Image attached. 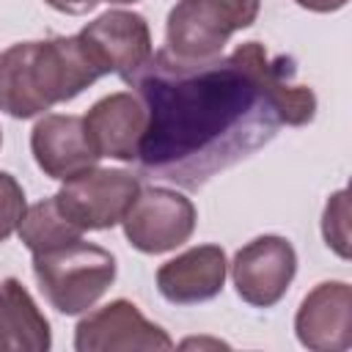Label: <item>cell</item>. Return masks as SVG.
Returning <instances> with one entry per match:
<instances>
[{"instance_id":"1","label":"cell","mask_w":352,"mask_h":352,"mask_svg":"<svg viewBox=\"0 0 352 352\" xmlns=\"http://www.w3.org/2000/svg\"><path fill=\"white\" fill-rule=\"evenodd\" d=\"M292 77V63L258 41L209 60H179L162 47L126 77L148 113L140 170L195 190L270 143L280 124L314 121L316 96Z\"/></svg>"},{"instance_id":"2","label":"cell","mask_w":352,"mask_h":352,"mask_svg":"<svg viewBox=\"0 0 352 352\" xmlns=\"http://www.w3.org/2000/svg\"><path fill=\"white\" fill-rule=\"evenodd\" d=\"M99 77L102 69L80 36L11 44L0 52V110L11 118H33L74 99Z\"/></svg>"},{"instance_id":"3","label":"cell","mask_w":352,"mask_h":352,"mask_svg":"<svg viewBox=\"0 0 352 352\" xmlns=\"http://www.w3.org/2000/svg\"><path fill=\"white\" fill-rule=\"evenodd\" d=\"M33 275L47 302L66 316L88 311L116 280V258L110 250L74 239L33 256Z\"/></svg>"},{"instance_id":"4","label":"cell","mask_w":352,"mask_h":352,"mask_svg":"<svg viewBox=\"0 0 352 352\" xmlns=\"http://www.w3.org/2000/svg\"><path fill=\"white\" fill-rule=\"evenodd\" d=\"M261 0H179L165 22V50L179 60H209L236 30L256 22Z\"/></svg>"},{"instance_id":"5","label":"cell","mask_w":352,"mask_h":352,"mask_svg":"<svg viewBox=\"0 0 352 352\" xmlns=\"http://www.w3.org/2000/svg\"><path fill=\"white\" fill-rule=\"evenodd\" d=\"M140 192L138 176L121 168H91L52 195L58 209L82 231H104L124 220L135 195Z\"/></svg>"},{"instance_id":"6","label":"cell","mask_w":352,"mask_h":352,"mask_svg":"<svg viewBox=\"0 0 352 352\" xmlns=\"http://www.w3.org/2000/svg\"><path fill=\"white\" fill-rule=\"evenodd\" d=\"M195 206L170 187H140L121 226L126 242L140 253H168L184 245L195 231Z\"/></svg>"},{"instance_id":"7","label":"cell","mask_w":352,"mask_h":352,"mask_svg":"<svg viewBox=\"0 0 352 352\" xmlns=\"http://www.w3.org/2000/svg\"><path fill=\"white\" fill-rule=\"evenodd\" d=\"M297 275V253L289 239L264 234L236 250L231 261V278L236 294L256 308H272L283 300Z\"/></svg>"},{"instance_id":"8","label":"cell","mask_w":352,"mask_h":352,"mask_svg":"<svg viewBox=\"0 0 352 352\" xmlns=\"http://www.w3.org/2000/svg\"><path fill=\"white\" fill-rule=\"evenodd\" d=\"M170 336L148 322L140 308L129 300H113L74 327L77 352H129V349H170Z\"/></svg>"},{"instance_id":"9","label":"cell","mask_w":352,"mask_h":352,"mask_svg":"<svg viewBox=\"0 0 352 352\" xmlns=\"http://www.w3.org/2000/svg\"><path fill=\"white\" fill-rule=\"evenodd\" d=\"M77 36L102 74H121L126 80L154 55L148 22L135 11H104Z\"/></svg>"},{"instance_id":"10","label":"cell","mask_w":352,"mask_h":352,"mask_svg":"<svg viewBox=\"0 0 352 352\" xmlns=\"http://www.w3.org/2000/svg\"><path fill=\"white\" fill-rule=\"evenodd\" d=\"M148 113L140 96L129 91H116L91 104L82 116V129L96 151V157H110L118 162H135L143 135H146Z\"/></svg>"},{"instance_id":"11","label":"cell","mask_w":352,"mask_h":352,"mask_svg":"<svg viewBox=\"0 0 352 352\" xmlns=\"http://www.w3.org/2000/svg\"><path fill=\"white\" fill-rule=\"evenodd\" d=\"M297 341L314 352H344L352 346V289L344 280L314 286L294 316Z\"/></svg>"},{"instance_id":"12","label":"cell","mask_w":352,"mask_h":352,"mask_svg":"<svg viewBox=\"0 0 352 352\" xmlns=\"http://www.w3.org/2000/svg\"><path fill=\"white\" fill-rule=\"evenodd\" d=\"M30 151L36 165L44 170L50 179H74L91 168H96L99 157L91 148L82 118L80 116H63V113H50L36 121L30 132Z\"/></svg>"},{"instance_id":"13","label":"cell","mask_w":352,"mask_h":352,"mask_svg":"<svg viewBox=\"0 0 352 352\" xmlns=\"http://www.w3.org/2000/svg\"><path fill=\"white\" fill-rule=\"evenodd\" d=\"M228 261L223 248L198 245L157 270V289L173 305H195L220 294L226 283Z\"/></svg>"},{"instance_id":"14","label":"cell","mask_w":352,"mask_h":352,"mask_svg":"<svg viewBox=\"0 0 352 352\" xmlns=\"http://www.w3.org/2000/svg\"><path fill=\"white\" fill-rule=\"evenodd\" d=\"M52 333L30 292L16 278L0 283V352H47Z\"/></svg>"},{"instance_id":"15","label":"cell","mask_w":352,"mask_h":352,"mask_svg":"<svg viewBox=\"0 0 352 352\" xmlns=\"http://www.w3.org/2000/svg\"><path fill=\"white\" fill-rule=\"evenodd\" d=\"M19 239L25 242V248L36 256L52 248H60L66 242L82 239V228H77L55 204V198H44L33 206L25 209L22 220H19Z\"/></svg>"},{"instance_id":"16","label":"cell","mask_w":352,"mask_h":352,"mask_svg":"<svg viewBox=\"0 0 352 352\" xmlns=\"http://www.w3.org/2000/svg\"><path fill=\"white\" fill-rule=\"evenodd\" d=\"M322 236L327 248H333L341 258H349V192L338 190L324 204L322 214Z\"/></svg>"},{"instance_id":"17","label":"cell","mask_w":352,"mask_h":352,"mask_svg":"<svg viewBox=\"0 0 352 352\" xmlns=\"http://www.w3.org/2000/svg\"><path fill=\"white\" fill-rule=\"evenodd\" d=\"M25 190L22 184L0 170V242H6L16 228H19V220L25 214Z\"/></svg>"},{"instance_id":"18","label":"cell","mask_w":352,"mask_h":352,"mask_svg":"<svg viewBox=\"0 0 352 352\" xmlns=\"http://www.w3.org/2000/svg\"><path fill=\"white\" fill-rule=\"evenodd\" d=\"M47 6H52L55 11L60 14H72V16H80V14H88L99 6V0H44Z\"/></svg>"},{"instance_id":"19","label":"cell","mask_w":352,"mask_h":352,"mask_svg":"<svg viewBox=\"0 0 352 352\" xmlns=\"http://www.w3.org/2000/svg\"><path fill=\"white\" fill-rule=\"evenodd\" d=\"M300 8H308V11H316V14H330V11H338L344 8L349 0H294Z\"/></svg>"},{"instance_id":"20","label":"cell","mask_w":352,"mask_h":352,"mask_svg":"<svg viewBox=\"0 0 352 352\" xmlns=\"http://www.w3.org/2000/svg\"><path fill=\"white\" fill-rule=\"evenodd\" d=\"M102 3V0H99ZM107 3H138V0H107Z\"/></svg>"},{"instance_id":"21","label":"cell","mask_w":352,"mask_h":352,"mask_svg":"<svg viewBox=\"0 0 352 352\" xmlns=\"http://www.w3.org/2000/svg\"><path fill=\"white\" fill-rule=\"evenodd\" d=\"M0 143H3V132H0Z\"/></svg>"}]
</instances>
